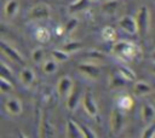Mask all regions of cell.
Wrapping results in <instances>:
<instances>
[{
	"label": "cell",
	"mask_w": 155,
	"mask_h": 138,
	"mask_svg": "<svg viewBox=\"0 0 155 138\" xmlns=\"http://www.w3.org/2000/svg\"><path fill=\"white\" fill-rule=\"evenodd\" d=\"M113 53L124 61H130L134 58L138 53V47L134 44L127 41H117L113 47Z\"/></svg>",
	"instance_id": "cell-1"
},
{
	"label": "cell",
	"mask_w": 155,
	"mask_h": 138,
	"mask_svg": "<svg viewBox=\"0 0 155 138\" xmlns=\"http://www.w3.org/2000/svg\"><path fill=\"white\" fill-rule=\"evenodd\" d=\"M136 22L138 27V33L140 36H145L149 29V23H150V12L147 6H140L136 13Z\"/></svg>",
	"instance_id": "cell-2"
},
{
	"label": "cell",
	"mask_w": 155,
	"mask_h": 138,
	"mask_svg": "<svg viewBox=\"0 0 155 138\" xmlns=\"http://www.w3.org/2000/svg\"><path fill=\"white\" fill-rule=\"evenodd\" d=\"M51 15V10H50V6L46 5V4H36L34 5L29 12H28V18L29 19H46L48 18Z\"/></svg>",
	"instance_id": "cell-3"
},
{
	"label": "cell",
	"mask_w": 155,
	"mask_h": 138,
	"mask_svg": "<svg viewBox=\"0 0 155 138\" xmlns=\"http://www.w3.org/2000/svg\"><path fill=\"white\" fill-rule=\"evenodd\" d=\"M1 52L13 63L21 64V65H25V59L23 58V56L12 46H10L8 44H6L5 41H1Z\"/></svg>",
	"instance_id": "cell-4"
},
{
	"label": "cell",
	"mask_w": 155,
	"mask_h": 138,
	"mask_svg": "<svg viewBox=\"0 0 155 138\" xmlns=\"http://www.w3.org/2000/svg\"><path fill=\"white\" fill-rule=\"evenodd\" d=\"M78 70L86 77L91 80H96L101 76V69L94 63H81L78 67Z\"/></svg>",
	"instance_id": "cell-5"
},
{
	"label": "cell",
	"mask_w": 155,
	"mask_h": 138,
	"mask_svg": "<svg viewBox=\"0 0 155 138\" xmlns=\"http://www.w3.org/2000/svg\"><path fill=\"white\" fill-rule=\"evenodd\" d=\"M4 108L7 111V114H10L11 116H18L22 114L23 110L22 102L17 97H8L4 103Z\"/></svg>",
	"instance_id": "cell-6"
},
{
	"label": "cell",
	"mask_w": 155,
	"mask_h": 138,
	"mask_svg": "<svg viewBox=\"0 0 155 138\" xmlns=\"http://www.w3.org/2000/svg\"><path fill=\"white\" fill-rule=\"evenodd\" d=\"M74 88V82L70 76L63 75L57 82V93L61 97H68Z\"/></svg>",
	"instance_id": "cell-7"
},
{
	"label": "cell",
	"mask_w": 155,
	"mask_h": 138,
	"mask_svg": "<svg viewBox=\"0 0 155 138\" xmlns=\"http://www.w3.org/2000/svg\"><path fill=\"white\" fill-rule=\"evenodd\" d=\"M119 27L127 34L130 35H134L136 33H138V27H137V22L134 17L131 16H124L119 19Z\"/></svg>",
	"instance_id": "cell-8"
},
{
	"label": "cell",
	"mask_w": 155,
	"mask_h": 138,
	"mask_svg": "<svg viewBox=\"0 0 155 138\" xmlns=\"http://www.w3.org/2000/svg\"><path fill=\"white\" fill-rule=\"evenodd\" d=\"M124 127V115L119 109H113L110 114V130L114 134L120 133Z\"/></svg>",
	"instance_id": "cell-9"
},
{
	"label": "cell",
	"mask_w": 155,
	"mask_h": 138,
	"mask_svg": "<svg viewBox=\"0 0 155 138\" xmlns=\"http://www.w3.org/2000/svg\"><path fill=\"white\" fill-rule=\"evenodd\" d=\"M82 107L85 109V111L90 115V116H96L98 114V105L92 96L91 92H86L84 94V98H82Z\"/></svg>",
	"instance_id": "cell-10"
},
{
	"label": "cell",
	"mask_w": 155,
	"mask_h": 138,
	"mask_svg": "<svg viewBox=\"0 0 155 138\" xmlns=\"http://www.w3.org/2000/svg\"><path fill=\"white\" fill-rule=\"evenodd\" d=\"M140 116H142L143 122H145L147 125L154 122L155 121V107L151 103H144L140 107Z\"/></svg>",
	"instance_id": "cell-11"
},
{
	"label": "cell",
	"mask_w": 155,
	"mask_h": 138,
	"mask_svg": "<svg viewBox=\"0 0 155 138\" xmlns=\"http://www.w3.org/2000/svg\"><path fill=\"white\" fill-rule=\"evenodd\" d=\"M65 132H67V137H69V138H84V134H82L79 122H76L74 120H69L67 122Z\"/></svg>",
	"instance_id": "cell-12"
},
{
	"label": "cell",
	"mask_w": 155,
	"mask_h": 138,
	"mask_svg": "<svg viewBox=\"0 0 155 138\" xmlns=\"http://www.w3.org/2000/svg\"><path fill=\"white\" fill-rule=\"evenodd\" d=\"M19 81L24 86H27V87L31 86L33 82L35 81V74H34V71L30 68H28V67L22 68L21 71H19Z\"/></svg>",
	"instance_id": "cell-13"
},
{
	"label": "cell",
	"mask_w": 155,
	"mask_h": 138,
	"mask_svg": "<svg viewBox=\"0 0 155 138\" xmlns=\"http://www.w3.org/2000/svg\"><path fill=\"white\" fill-rule=\"evenodd\" d=\"M133 92L136 96H147L149 93L153 92V88L151 86L145 82V81H134V85H133Z\"/></svg>",
	"instance_id": "cell-14"
},
{
	"label": "cell",
	"mask_w": 155,
	"mask_h": 138,
	"mask_svg": "<svg viewBox=\"0 0 155 138\" xmlns=\"http://www.w3.org/2000/svg\"><path fill=\"white\" fill-rule=\"evenodd\" d=\"M79 90H76L75 87L73 88V91L69 93V96L67 97V108L70 110V111H74L76 108H78V104H79Z\"/></svg>",
	"instance_id": "cell-15"
},
{
	"label": "cell",
	"mask_w": 155,
	"mask_h": 138,
	"mask_svg": "<svg viewBox=\"0 0 155 138\" xmlns=\"http://www.w3.org/2000/svg\"><path fill=\"white\" fill-rule=\"evenodd\" d=\"M126 82H128V81L117 71L116 74H113L110 76L109 86H110V88H121V87L126 86Z\"/></svg>",
	"instance_id": "cell-16"
},
{
	"label": "cell",
	"mask_w": 155,
	"mask_h": 138,
	"mask_svg": "<svg viewBox=\"0 0 155 138\" xmlns=\"http://www.w3.org/2000/svg\"><path fill=\"white\" fill-rule=\"evenodd\" d=\"M119 0H107L102 4V11L107 15H114L119 8Z\"/></svg>",
	"instance_id": "cell-17"
},
{
	"label": "cell",
	"mask_w": 155,
	"mask_h": 138,
	"mask_svg": "<svg viewBox=\"0 0 155 138\" xmlns=\"http://www.w3.org/2000/svg\"><path fill=\"white\" fill-rule=\"evenodd\" d=\"M39 132H40V133H39L40 137H51V136H52V127H51V123L48 122V120L46 119L45 115H42V117H41Z\"/></svg>",
	"instance_id": "cell-18"
},
{
	"label": "cell",
	"mask_w": 155,
	"mask_h": 138,
	"mask_svg": "<svg viewBox=\"0 0 155 138\" xmlns=\"http://www.w3.org/2000/svg\"><path fill=\"white\" fill-rule=\"evenodd\" d=\"M19 7V2L17 0H7V2L4 6V12L7 17H13Z\"/></svg>",
	"instance_id": "cell-19"
},
{
	"label": "cell",
	"mask_w": 155,
	"mask_h": 138,
	"mask_svg": "<svg viewBox=\"0 0 155 138\" xmlns=\"http://www.w3.org/2000/svg\"><path fill=\"white\" fill-rule=\"evenodd\" d=\"M51 56H52V58H53L54 61H57L58 63H63V62H65V61H68V59L70 58V53L67 52V51L63 50V48L52 50V51H51Z\"/></svg>",
	"instance_id": "cell-20"
},
{
	"label": "cell",
	"mask_w": 155,
	"mask_h": 138,
	"mask_svg": "<svg viewBox=\"0 0 155 138\" xmlns=\"http://www.w3.org/2000/svg\"><path fill=\"white\" fill-rule=\"evenodd\" d=\"M57 68H58V62L54 61L53 58L52 59H47V61H45L42 63V71L45 74H52V73H54L57 70Z\"/></svg>",
	"instance_id": "cell-21"
},
{
	"label": "cell",
	"mask_w": 155,
	"mask_h": 138,
	"mask_svg": "<svg viewBox=\"0 0 155 138\" xmlns=\"http://www.w3.org/2000/svg\"><path fill=\"white\" fill-rule=\"evenodd\" d=\"M117 71H119L127 81H136V74H134V71H133L131 68H128V67H126V65H120V67L117 68Z\"/></svg>",
	"instance_id": "cell-22"
},
{
	"label": "cell",
	"mask_w": 155,
	"mask_h": 138,
	"mask_svg": "<svg viewBox=\"0 0 155 138\" xmlns=\"http://www.w3.org/2000/svg\"><path fill=\"white\" fill-rule=\"evenodd\" d=\"M35 35H36V40H38L39 42H41V44L47 42V41L50 40V38H51V34H50L48 29H46V28H44V27H40V28L36 30Z\"/></svg>",
	"instance_id": "cell-23"
},
{
	"label": "cell",
	"mask_w": 155,
	"mask_h": 138,
	"mask_svg": "<svg viewBox=\"0 0 155 138\" xmlns=\"http://www.w3.org/2000/svg\"><path fill=\"white\" fill-rule=\"evenodd\" d=\"M102 38L107 41H114L116 39V29L114 27H105L102 30Z\"/></svg>",
	"instance_id": "cell-24"
},
{
	"label": "cell",
	"mask_w": 155,
	"mask_h": 138,
	"mask_svg": "<svg viewBox=\"0 0 155 138\" xmlns=\"http://www.w3.org/2000/svg\"><path fill=\"white\" fill-rule=\"evenodd\" d=\"M90 0H74L70 5H69V11L70 12H78L84 10L87 5H88Z\"/></svg>",
	"instance_id": "cell-25"
},
{
	"label": "cell",
	"mask_w": 155,
	"mask_h": 138,
	"mask_svg": "<svg viewBox=\"0 0 155 138\" xmlns=\"http://www.w3.org/2000/svg\"><path fill=\"white\" fill-rule=\"evenodd\" d=\"M13 90V81L4 77V76H0V91L1 93H7V92H11Z\"/></svg>",
	"instance_id": "cell-26"
},
{
	"label": "cell",
	"mask_w": 155,
	"mask_h": 138,
	"mask_svg": "<svg viewBox=\"0 0 155 138\" xmlns=\"http://www.w3.org/2000/svg\"><path fill=\"white\" fill-rule=\"evenodd\" d=\"M117 105H119V108H121L124 110H130L132 108V105H133V99L130 96H122L119 99Z\"/></svg>",
	"instance_id": "cell-27"
},
{
	"label": "cell",
	"mask_w": 155,
	"mask_h": 138,
	"mask_svg": "<svg viewBox=\"0 0 155 138\" xmlns=\"http://www.w3.org/2000/svg\"><path fill=\"white\" fill-rule=\"evenodd\" d=\"M44 56H45V52L41 47H36L31 52V59H33L34 63H41L42 59H44Z\"/></svg>",
	"instance_id": "cell-28"
},
{
	"label": "cell",
	"mask_w": 155,
	"mask_h": 138,
	"mask_svg": "<svg viewBox=\"0 0 155 138\" xmlns=\"http://www.w3.org/2000/svg\"><path fill=\"white\" fill-rule=\"evenodd\" d=\"M81 47H82V45H81L80 42H78V41H69V42H67L62 48L70 53V52H75V51H78V50H80Z\"/></svg>",
	"instance_id": "cell-29"
},
{
	"label": "cell",
	"mask_w": 155,
	"mask_h": 138,
	"mask_svg": "<svg viewBox=\"0 0 155 138\" xmlns=\"http://www.w3.org/2000/svg\"><path fill=\"white\" fill-rule=\"evenodd\" d=\"M155 136V121L151 123H148L142 133V138H151Z\"/></svg>",
	"instance_id": "cell-30"
},
{
	"label": "cell",
	"mask_w": 155,
	"mask_h": 138,
	"mask_svg": "<svg viewBox=\"0 0 155 138\" xmlns=\"http://www.w3.org/2000/svg\"><path fill=\"white\" fill-rule=\"evenodd\" d=\"M79 125H80V128H81V131H82L84 138H96V137H98L90 127H87V126H85V125H82V123H80V122H79Z\"/></svg>",
	"instance_id": "cell-31"
},
{
	"label": "cell",
	"mask_w": 155,
	"mask_h": 138,
	"mask_svg": "<svg viewBox=\"0 0 155 138\" xmlns=\"http://www.w3.org/2000/svg\"><path fill=\"white\" fill-rule=\"evenodd\" d=\"M1 76H4V77H6V79H8V80H11V81H13L12 80V70L10 69V67H7V64L5 63V62H2L1 63Z\"/></svg>",
	"instance_id": "cell-32"
},
{
	"label": "cell",
	"mask_w": 155,
	"mask_h": 138,
	"mask_svg": "<svg viewBox=\"0 0 155 138\" xmlns=\"http://www.w3.org/2000/svg\"><path fill=\"white\" fill-rule=\"evenodd\" d=\"M78 23H79V21L76 19V18H70L68 22H67V24L64 25L65 27V31H68V33H70V31H73L76 27H78Z\"/></svg>",
	"instance_id": "cell-33"
},
{
	"label": "cell",
	"mask_w": 155,
	"mask_h": 138,
	"mask_svg": "<svg viewBox=\"0 0 155 138\" xmlns=\"http://www.w3.org/2000/svg\"><path fill=\"white\" fill-rule=\"evenodd\" d=\"M64 31H65V27H62V25H59V27L56 29V33H57V35H62Z\"/></svg>",
	"instance_id": "cell-34"
},
{
	"label": "cell",
	"mask_w": 155,
	"mask_h": 138,
	"mask_svg": "<svg viewBox=\"0 0 155 138\" xmlns=\"http://www.w3.org/2000/svg\"><path fill=\"white\" fill-rule=\"evenodd\" d=\"M151 58H153V61H154V62H155V51H154V52H153V54H151Z\"/></svg>",
	"instance_id": "cell-35"
},
{
	"label": "cell",
	"mask_w": 155,
	"mask_h": 138,
	"mask_svg": "<svg viewBox=\"0 0 155 138\" xmlns=\"http://www.w3.org/2000/svg\"><path fill=\"white\" fill-rule=\"evenodd\" d=\"M153 99H154V100H155V91H154V92H153Z\"/></svg>",
	"instance_id": "cell-36"
},
{
	"label": "cell",
	"mask_w": 155,
	"mask_h": 138,
	"mask_svg": "<svg viewBox=\"0 0 155 138\" xmlns=\"http://www.w3.org/2000/svg\"><path fill=\"white\" fill-rule=\"evenodd\" d=\"M153 73L155 74V65H154V68H153Z\"/></svg>",
	"instance_id": "cell-37"
},
{
	"label": "cell",
	"mask_w": 155,
	"mask_h": 138,
	"mask_svg": "<svg viewBox=\"0 0 155 138\" xmlns=\"http://www.w3.org/2000/svg\"><path fill=\"white\" fill-rule=\"evenodd\" d=\"M91 2H94V1H98V0H90Z\"/></svg>",
	"instance_id": "cell-38"
}]
</instances>
